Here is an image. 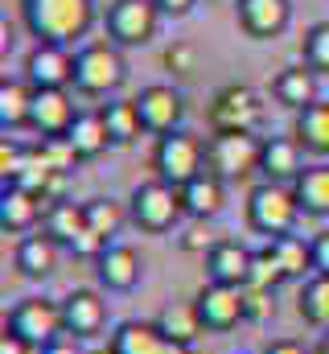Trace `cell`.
<instances>
[{
  "instance_id": "29",
  "label": "cell",
  "mask_w": 329,
  "mask_h": 354,
  "mask_svg": "<svg viewBox=\"0 0 329 354\" xmlns=\"http://www.w3.org/2000/svg\"><path fill=\"white\" fill-rule=\"evenodd\" d=\"M99 111H103V120H107L111 145H132V140L144 132V120H140L136 99H111V103H103Z\"/></svg>"
},
{
  "instance_id": "23",
  "label": "cell",
  "mask_w": 329,
  "mask_h": 354,
  "mask_svg": "<svg viewBox=\"0 0 329 354\" xmlns=\"http://www.w3.org/2000/svg\"><path fill=\"white\" fill-rule=\"evenodd\" d=\"M292 194H297V206L301 214H313V218H329V165H305V174L292 181Z\"/></svg>"
},
{
  "instance_id": "22",
  "label": "cell",
  "mask_w": 329,
  "mask_h": 354,
  "mask_svg": "<svg viewBox=\"0 0 329 354\" xmlns=\"http://www.w3.org/2000/svg\"><path fill=\"white\" fill-rule=\"evenodd\" d=\"M58 256H62V243H54L46 231H33V235H21L12 260L25 280H50L58 272Z\"/></svg>"
},
{
  "instance_id": "10",
  "label": "cell",
  "mask_w": 329,
  "mask_h": 354,
  "mask_svg": "<svg viewBox=\"0 0 329 354\" xmlns=\"http://www.w3.org/2000/svg\"><path fill=\"white\" fill-rule=\"evenodd\" d=\"M194 309H198L206 334H231L239 322H247V288H231V284L210 280L198 288Z\"/></svg>"
},
{
  "instance_id": "16",
  "label": "cell",
  "mask_w": 329,
  "mask_h": 354,
  "mask_svg": "<svg viewBox=\"0 0 329 354\" xmlns=\"http://www.w3.org/2000/svg\"><path fill=\"white\" fill-rule=\"evenodd\" d=\"M305 174V149L297 136H263L259 149V177L276 185H292Z\"/></svg>"
},
{
  "instance_id": "41",
  "label": "cell",
  "mask_w": 329,
  "mask_h": 354,
  "mask_svg": "<svg viewBox=\"0 0 329 354\" xmlns=\"http://www.w3.org/2000/svg\"><path fill=\"white\" fill-rule=\"evenodd\" d=\"M313 268L317 276H329V227L313 235Z\"/></svg>"
},
{
  "instance_id": "1",
  "label": "cell",
  "mask_w": 329,
  "mask_h": 354,
  "mask_svg": "<svg viewBox=\"0 0 329 354\" xmlns=\"http://www.w3.org/2000/svg\"><path fill=\"white\" fill-rule=\"evenodd\" d=\"M99 8L95 0H21V21L37 41L75 46L91 33Z\"/></svg>"
},
{
  "instance_id": "47",
  "label": "cell",
  "mask_w": 329,
  "mask_h": 354,
  "mask_svg": "<svg viewBox=\"0 0 329 354\" xmlns=\"http://www.w3.org/2000/svg\"><path fill=\"white\" fill-rule=\"evenodd\" d=\"M317 354H329V330H321V342H317Z\"/></svg>"
},
{
  "instance_id": "11",
  "label": "cell",
  "mask_w": 329,
  "mask_h": 354,
  "mask_svg": "<svg viewBox=\"0 0 329 354\" xmlns=\"http://www.w3.org/2000/svg\"><path fill=\"white\" fill-rule=\"evenodd\" d=\"M79 120V107H75V95L70 87H33V111H29V128L50 140V136H66Z\"/></svg>"
},
{
  "instance_id": "9",
  "label": "cell",
  "mask_w": 329,
  "mask_h": 354,
  "mask_svg": "<svg viewBox=\"0 0 329 354\" xmlns=\"http://www.w3.org/2000/svg\"><path fill=\"white\" fill-rule=\"evenodd\" d=\"M263 124V103L247 83H227L210 99V128L214 132H255Z\"/></svg>"
},
{
  "instance_id": "43",
  "label": "cell",
  "mask_w": 329,
  "mask_h": 354,
  "mask_svg": "<svg viewBox=\"0 0 329 354\" xmlns=\"http://www.w3.org/2000/svg\"><path fill=\"white\" fill-rule=\"evenodd\" d=\"M37 354H86V351H82V342H79V338H70V334H62V338H54L50 346H41Z\"/></svg>"
},
{
  "instance_id": "19",
  "label": "cell",
  "mask_w": 329,
  "mask_h": 354,
  "mask_svg": "<svg viewBox=\"0 0 329 354\" xmlns=\"http://www.w3.org/2000/svg\"><path fill=\"white\" fill-rule=\"evenodd\" d=\"M251 260H255V252L243 248L239 239H218V243L206 252V272H210L214 284L247 288V284H251Z\"/></svg>"
},
{
  "instance_id": "18",
  "label": "cell",
  "mask_w": 329,
  "mask_h": 354,
  "mask_svg": "<svg viewBox=\"0 0 329 354\" xmlns=\"http://www.w3.org/2000/svg\"><path fill=\"white\" fill-rule=\"evenodd\" d=\"M46 202L21 185H4L0 189V231L4 235H33L37 223H46Z\"/></svg>"
},
{
  "instance_id": "26",
  "label": "cell",
  "mask_w": 329,
  "mask_h": 354,
  "mask_svg": "<svg viewBox=\"0 0 329 354\" xmlns=\"http://www.w3.org/2000/svg\"><path fill=\"white\" fill-rule=\"evenodd\" d=\"M292 136L301 140L305 153L313 157H329V103H313L305 111H297V124H292Z\"/></svg>"
},
{
  "instance_id": "34",
  "label": "cell",
  "mask_w": 329,
  "mask_h": 354,
  "mask_svg": "<svg viewBox=\"0 0 329 354\" xmlns=\"http://www.w3.org/2000/svg\"><path fill=\"white\" fill-rule=\"evenodd\" d=\"M284 284V268H280V256H276V248L272 243H263L259 252H255V260H251V284L247 288H263V292H276Z\"/></svg>"
},
{
  "instance_id": "31",
  "label": "cell",
  "mask_w": 329,
  "mask_h": 354,
  "mask_svg": "<svg viewBox=\"0 0 329 354\" xmlns=\"http://www.w3.org/2000/svg\"><path fill=\"white\" fill-rule=\"evenodd\" d=\"M164 346V334L157 322H124L111 334V351L115 354H157Z\"/></svg>"
},
{
  "instance_id": "6",
  "label": "cell",
  "mask_w": 329,
  "mask_h": 354,
  "mask_svg": "<svg viewBox=\"0 0 329 354\" xmlns=\"http://www.w3.org/2000/svg\"><path fill=\"white\" fill-rule=\"evenodd\" d=\"M153 169L161 181H169L173 189L189 185L194 177L206 169V145L194 136V132H169V136H157V149H153Z\"/></svg>"
},
{
  "instance_id": "15",
  "label": "cell",
  "mask_w": 329,
  "mask_h": 354,
  "mask_svg": "<svg viewBox=\"0 0 329 354\" xmlns=\"http://www.w3.org/2000/svg\"><path fill=\"white\" fill-rule=\"evenodd\" d=\"M235 21L251 41H272L292 25V0H235Z\"/></svg>"
},
{
  "instance_id": "45",
  "label": "cell",
  "mask_w": 329,
  "mask_h": 354,
  "mask_svg": "<svg viewBox=\"0 0 329 354\" xmlns=\"http://www.w3.org/2000/svg\"><path fill=\"white\" fill-rule=\"evenodd\" d=\"M263 354H305V346H301L297 338H276V342H267Z\"/></svg>"
},
{
  "instance_id": "35",
  "label": "cell",
  "mask_w": 329,
  "mask_h": 354,
  "mask_svg": "<svg viewBox=\"0 0 329 354\" xmlns=\"http://www.w3.org/2000/svg\"><path fill=\"white\" fill-rule=\"evenodd\" d=\"M301 58H305L317 75H329V21L309 25V33H305V41H301Z\"/></svg>"
},
{
  "instance_id": "48",
  "label": "cell",
  "mask_w": 329,
  "mask_h": 354,
  "mask_svg": "<svg viewBox=\"0 0 329 354\" xmlns=\"http://www.w3.org/2000/svg\"><path fill=\"white\" fill-rule=\"evenodd\" d=\"M95 354H115V351H111V346H107V351H95Z\"/></svg>"
},
{
  "instance_id": "30",
  "label": "cell",
  "mask_w": 329,
  "mask_h": 354,
  "mask_svg": "<svg viewBox=\"0 0 329 354\" xmlns=\"http://www.w3.org/2000/svg\"><path fill=\"white\" fill-rule=\"evenodd\" d=\"M29 111H33V87L21 79H4L0 83V128H29Z\"/></svg>"
},
{
  "instance_id": "46",
  "label": "cell",
  "mask_w": 329,
  "mask_h": 354,
  "mask_svg": "<svg viewBox=\"0 0 329 354\" xmlns=\"http://www.w3.org/2000/svg\"><path fill=\"white\" fill-rule=\"evenodd\" d=\"M157 354H189V346H177V342H169V338H164V346Z\"/></svg>"
},
{
  "instance_id": "3",
  "label": "cell",
  "mask_w": 329,
  "mask_h": 354,
  "mask_svg": "<svg viewBox=\"0 0 329 354\" xmlns=\"http://www.w3.org/2000/svg\"><path fill=\"white\" fill-rule=\"evenodd\" d=\"M297 218H301V206H297L292 185L259 181V185L247 194V227H251L255 235H263L267 243L280 239V235H292V231H297Z\"/></svg>"
},
{
  "instance_id": "7",
  "label": "cell",
  "mask_w": 329,
  "mask_h": 354,
  "mask_svg": "<svg viewBox=\"0 0 329 354\" xmlns=\"http://www.w3.org/2000/svg\"><path fill=\"white\" fill-rule=\"evenodd\" d=\"M8 334H17L21 342H29L33 351L50 346L54 338H62V301H50V297H25L8 309V322H4Z\"/></svg>"
},
{
  "instance_id": "21",
  "label": "cell",
  "mask_w": 329,
  "mask_h": 354,
  "mask_svg": "<svg viewBox=\"0 0 329 354\" xmlns=\"http://www.w3.org/2000/svg\"><path fill=\"white\" fill-rule=\"evenodd\" d=\"M321 75L309 66V62H292V66H284L276 79H272V95H276V103H284V107H292V111H305V107H313L317 99H321V83H317Z\"/></svg>"
},
{
  "instance_id": "8",
  "label": "cell",
  "mask_w": 329,
  "mask_h": 354,
  "mask_svg": "<svg viewBox=\"0 0 329 354\" xmlns=\"http://www.w3.org/2000/svg\"><path fill=\"white\" fill-rule=\"evenodd\" d=\"M259 149H263V140L255 132H214L206 140V169L218 174L223 181L259 174Z\"/></svg>"
},
{
  "instance_id": "32",
  "label": "cell",
  "mask_w": 329,
  "mask_h": 354,
  "mask_svg": "<svg viewBox=\"0 0 329 354\" xmlns=\"http://www.w3.org/2000/svg\"><path fill=\"white\" fill-rule=\"evenodd\" d=\"M297 313L317 326V330H329V276H309L301 284V301H297Z\"/></svg>"
},
{
  "instance_id": "12",
  "label": "cell",
  "mask_w": 329,
  "mask_h": 354,
  "mask_svg": "<svg viewBox=\"0 0 329 354\" xmlns=\"http://www.w3.org/2000/svg\"><path fill=\"white\" fill-rule=\"evenodd\" d=\"M25 83L29 87H75V50L70 46H54V41H37L25 54Z\"/></svg>"
},
{
  "instance_id": "42",
  "label": "cell",
  "mask_w": 329,
  "mask_h": 354,
  "mask_svg": "<svg viewBox=\"0 0 329 354\" xmlns=\"http://www.w3.org/2000/svg\"><path fill=\"white\" fill-rule=\"evenodd\" d=\"M153 4L161 8V17L181 21V17H189V12H194V4H198V0H153Z\"/></svg>"
},
{
  "instance_id": "27",
  "label": "cell",
  "mask_w": 329,
  "mask_h": 354,
  "mask_svg": "<svg viewBox=\"0 0 329 354\" xmlns=\"http://www.w3.org/2000/svg\"><path fill=\"white\" fill-rule=\"evenodd\" d=\"M157 330H161L169 342H177V346H194L206 330H202V317H198V309H194V301L189 305H164L161 313H157Z\"/></svg>"
},
{
  "instance_id": "39",
  "label": "cell",
  "mask_w": 329,
  "mask_h": 354,
  "mask_svg": "<svg viewBox=\"0 0 329 354\" xmlns=\"http://www.w3.org/2000/svg\"><path fill=\"white\" fill-rule=\"evenodd\" d=\"M194 62H198V50H194L189 41H173V46L164 50V66H169L173 75H185V71H194Z\"/></svg>"
},
{
  "instance_id": "33",
  "label": "cell",
  "mask_w": 329,
  "mask_h": 354,
  "mask_svg": "<svg viewBox=\"0 0 329 354\" xmlns=\"http://www.w3.org/2000/svg\"><path fill=\"white\" fill-rule=\"evenodd\" d=\"M86 206V227L99 235V239H115L120 235V227H124V206L115 202V198H91V202H82Z\"/></svg>"
},
{
  "instance_id": "28",
  "label": "cell",
  "mask_w": 329,
  "mask_h": 354,
  "mask_svg": "<svg viewBox=\"0 0 329 354\" xmlns=\"http://www.w3.org/2000/svg\"><path fill=\"white\" fill-rule=\"evenodd\" d=\"M272 248H276V256H280V268H284V280H309V276H317V268H313V239H305V235H280V239H272Z\"/></svg>"
},
{
  "instance_id": "36",
  "label": "cell",
  "mask_w": 329,
  "mask_h": 354,
  "mask_svg": "<svg viewBox=\"0 0 329 354\" xmlns=\"http://www.w3.org/2000/svg\"><path fill=\"white\" fill-rule=\"evenodd\" d=\"M29 153H33V149H25V145H17V140L4 136V145H0V181H4V185H12L17 177L25 174Z\"/></svg>"
},
{
  "instance_id": "25",
  "label": "cell",
  "mask_w": 329,
  "mask_h": 354,
  "mask_svg": "<svg viewBox=\"0 0 329 354\" xmlns=\"http://www.w3.org/2000/svg\"><path fill=\"white\" fill-rule=\"evenodd\" d=\"M41 231H46L54 243H62V248H75V239L86 231V206L70 202V198L54 202V206L46 210V223H41Z\"/></svg>"
},
{
  "instance_id": "24",
  "label": "cell",
  "mask_w": 329,
  "mask_h": 354,
  "mask_svg": "<svg viewBox=\"0 0 329 354\" xmlns=\"http://www.w3.org/2000/svg\"><path fill=\"white\" fill-rule=\"evenodd\" d=\"M66 140H70V149H75L79 161H95V157L111 145L103 111H79V120H75V128L66 132Z\"/></svg>"
},
{
  "instance_id": "40",
  "label": "cell",
  "mask_w": 329,
  "mask_h": 354,
  "mask_svg": "<svg viewBox=\"0 0 329 354\" xmlns=\"http://www.w3.org/2000/svg\"><path fill=\"white\" fill-rule=\"evenodd\" d=\"M214 243H218V239H210L206 223H198V218H194V223L185 227V235H181V248H185V252H202V256H206Z\"/></svg>"
},
{
  "instance_id": "38",
  "label": "cell",
  "mask_w": 329,
  "mask_h": 354,
  "mask_svg": "<svg viewBox=\"0 0 329 354\" xmlns=\"http://www.w3.org/2000/svg\"><path fill=\"white\" fill-rule=\"evenodd\" d=\"M276 317V297L263 292V288H247V322L251 326H263Z\"/></svg>"
},
{
  "instance_id": "13",
  "label": "cell",
  "mask_w": 329,
  "mask_h": 354,
  "mask_svg": "<svg viewBox=\"0 0 329 354\" xmlns=\"http://www.w3.org/2000/svg\"><path fill=\"white\" fill-rule=\"evenodd\" d=\"M136 107H140V120H144V132L153 136H169V132H181L185 124V95L169 83H153L136 95Z\"/></svg>"
},
{
  "instance_id": "2",
  "label": "cell",
  "mask_w": 329,
  "mask_h": 354,
  "mask_svg": "<svg viewBox=\"0 0 329 354\" xmlns=\"http://www.w3.org/2000/svg\"><path fill=\"white\" fill-rule=\"evenodd\" d=\"M128 83V62L115 41H86L75 54V91L91 99H107Z\"/></svg>"
},
{
  "instance_id": "17",
  "label": "cell",
  "mask_w": 329,
  "mask_h": 354,
  "mask_svg": "<svg viewBox=\"0 0 329 354\" xmlns=\"http://www.w3.org/2000/svg\"><path fill=\"white\" fill-rule=\"evenodd\" d=\"M95 276L107 292H132L144 276V264H140V252L132 243H107L103 256L95 260Z\"/></svg>"
},
{
  "instance_id": "4",
  "label": "cell",
  "mask_w": 329,
  "mask_h": 354,
  "mask_svg": "<svg viewBox=\"0 0 329 354\" xmlns=\"http://www.w3.org/2000/svg\"><path fill=\"white\" fill-rule=\"evenodd\" d=\"M128 214H132V223H136L140 231H149V235H164V231H173V227L181 223V214H185V206H181V189H173V185L161 181V177L140 181V185L132 189Z\"/></svg>"
},
{
  "instance_id": "14",
  "label": "cell",
  "mask_w": 329,
  "mask_h": 354,
  "mask_svg": "<svg viewBox=\"0 0 329 354\" xmlns=\"http://www.w3.org/2000/svg\"><path fill=\"white\" fill-rule=\"evenodd\" d=\"M62 330L79 342H95L107 330V301L95 288H75L62 297Z\"/></svg>"
},
{
  "instance_id": "20",
  "label": "cell",
  "mask_w": 329,
  "mask_h": 354,
  "mask_svg": "<svg viewBox=\"0 0 329 354\" xmlns=\"http://www.w3.org/2000/svg\"><path fill=\"white\" fill-rule=\"evenodd\" d=\"M181 206H185L189 218L214 223V218L227 210V181L218 174H210V169H202L189 185H181Z\"/></svg>"
},
{
  "instance_id": "44",
  "label": "cell",
  "mask_w": 329,
  "mask_h": 354,
  "mask_svg": "<svg viewBox=\"0 0 329 354\" xmlns=\"http://www.w3.org/2000/svg\"><path fill=\"white\" fill-rule=\"evenodd\" d=\"M29 351H33V346H29V342H21L17 334H8V330L0 334V354H29Z\"/></svg>"
},
{
  "instance_id": "5",
  "label": "cell",
  "mask_w": 329,
  "mask_h": 354,
  "mask_svg": "<svg viewBox=\"0 0 329 354\" xmlns=\"http://www.w3.org/2000/svg\"><path fill=\"white\" fill-rule=\"evenodd\" d=\"M103 29H107V41H115L120 50L149 46L161 29V8L153 0H111L103 12Z\"/></svg>"
},
{
  "instance_id": "37",
  "label": "cell",
  "mask_w": 329,
  "mask_h": 354,
  "mask_svg": "<svg viewBox=\"0 0 329 354\" xmlns=\"http://www.w3.org/2000/svg\"><path fill=\"white\" fill-rule=\"evenodd\" d=\"M37 153H41L58 174H70V169H75V161H79L66 136H50V140H41V145H37Z\"/></svg>"
}]
</instances>
